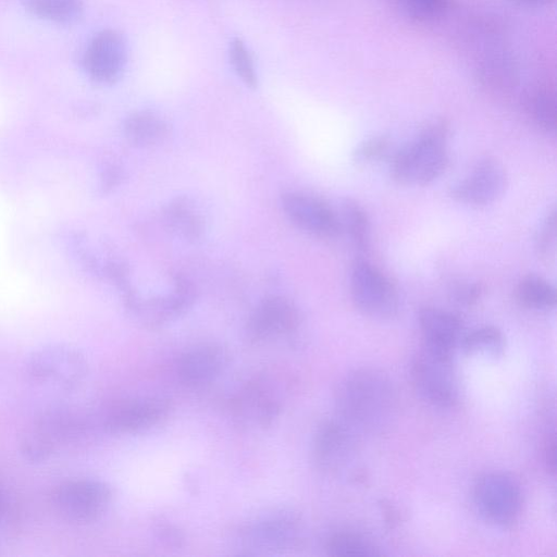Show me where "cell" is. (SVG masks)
<instances>
[{"label":"cell","mask_w":557,"mask_h":557,"mask_svg":"<svg viewBox=\"0 0 557 557\" xmlns=\"http://www.w3.org/2000/svg\"><path fill=\"white\" fill-rule=\"evenodd\" d=\"M334 400L337 418L358 435L384 433L396 421L399 409L395 384L374 368L347 373L335 388Z\"/></svg>","instance_id":"6da1fadb"},{"label":"cell","mask_w":557,"mask_h":557,"mask_svg":"<svg viewBox=\"0 0 557 557\" xmlns=\"http://www.w3.org/2000/svg\"><path fill=\"white\" fill-rule=\"evenodd\" d=\"M449 127L444 121L425 126L392 159L391 176L401 185L425 186L438 178L449 165Z\"/></svg>","instance_id":"7a4b0ae2"},{"label":"cell","mask_w":557,"mask_h":557,"mask_svg":"<svg viewBox=\"0 0 557 557\" xmlns=\"http://www.w3.org/2000/svg\"><path fill=\"white\" fill-rule=\"evenodd\" d=\"M237 540L242 549L249 554L285 553L300 544L302 524L290 509H271L244 523L238 529Z\"/></svg>","instance_id":"3957f363"},{"label":"cell","mask_w":557,"mask_h":557,"mask_svg":"<svg viewBox=\"0 0 557 557\" xmlns=\"http://www.w3.org/2000/svg\"><path fill=\"white\" fill-rule=\"evenodd\" d=\"M410 377L419 396L432 406L451 408L459 400V387L451 355L428 347L413 356Z\"/></svg>","instance_id":"277c9868"},{"label":"cell","mask_w":557,"mask_h":557,"mask_svg":"<svg viewBox=\"0 0 557 557\" xmlns=\"http://www.w3.org/2000/svg\"><path fill=\"white\" fill-rule=\"evenodd\" d=\"M51 500L55 511L65 520L87 523L99 519L108 510L112 491L101 480L69 479L54 486Z\"/></svg>","instance_id":"5b68a950"},{"label":"cell","mask_w":557,"mask_h":557,"mask_svg":"<svg viewBox=\"0 0 557 557\" xmlns=\"http://www.w3.org/2000/svg\"><path fill=\"white\" fill-rule=\"evenodd\" d=\"M350 295L364 315L389 319L399 309V294L393 281L367 260H357L350 274Z\"/></svg>","instance_id":"8992f818"},{"label":"cell","mask_w":557,"mask_h":557,"mask_svg":"<svg viewBox=\"0 0 557 557\" xmlns=\"http://www.w3.org/2000/svg\"><path fill=\"white\" fill-rule=\"evenodd\" d=\"M473 502L479 513L498 527H509L517 521L522 494L519 484L502 472H486L473 485Z\"/></svg>","instance_id":"52a82bcc"},{"label":"cell","mask_w":557,"mask_h":557,"mask_svg":"<svg viewBox=\"0 0 557 557\" xmlns=\"http://www.w3.org/2000/svg\"><path fill=\"white\" fill-rule=\"evenodd\" d=\"M26 369L28 376L39 384L72 389L85 379L87 362L78 350L58 345L34 351Z\"/></svg>","instance_id":"ba28073f"},{"label":"cell","mask_w":557,"mask_h":557,"mask_svg":"<svg viewBox=\"0 0 557 557\" xmlns=\"http://www.w3.org/2000/svg\"><path fill=\"white\" fill-rule=\"evenodd\" d=\"M358 436L338 418L324 421L318 428L312 443V457L317 468L327 474L345 471L357 455Z\"/></svg>","instance_id":"9c48e42d"},{"label":"cell","mask_w":557,"mask_h":557,"mask_svg":"<svg viewBox=\"0 0 557 557\" xmlns=\"http://www.w3.org/2000/svg\"><path fill=\"white\" fill-rule=\"evenodd\" d=\"M508 176L503 163L494 157L476 162L463 180L450 187V197L472 207H485L497 201L505 193Z\"/></svg>","instance_id":"30bf717a"},{"label":"cell","mask_w":557,"mask_h":557,"mask_svg":"<svg viewBox=\"0 0 557 557\" xmlns=\"http://www.w3.org/2000/svg\"><path fill=\"white\" fill-rule=\"evenodd\" d=\"M283 395L271 377L249 382L234 398L232 407L236 420L244 426H270L280 416Z\"/></svg>","instance_id":"8fae6325"},{"label":"cell","mask_w":557,"mask_h":557,"mask_svg":"<svg viewBox=\"0 0 557 557\" xmlns=\"http://www.w3.org/2000/svg\"><path fill=\"white\" fill-rule=\"evenodd\" d=\"M299 323V312L293 302L281 296H270L251 313L247 337L255 345L269 344L294 334Z\"/></svg>","instance_id":"7c38bea8"},{"label":"cell","mask_w":557,"mask_h":557,"mask_svg":"<svg viewBox=\"0 0 557 557\" xmlns=\"http://www.w3.org/2000/svg\"><path fill=\"white\" fill-rule=\"evenodd\" d=\"M172 411L162 398H138L112 406L104 417V428L113 434H135L162 424Z\"/></svg>","instance_id":"4fadbf2b"},{"label":"cell","mask_w":557,"mask_h":557,"mask_svg":"<svg viewBox=\"0 0 557 557\" xmlns=\"http://www.w3.org/2000/svg\"><path fill=\"white\" fill-rule=\"evenodd\" d=\"M283 210L299 228L314 236L332 238L341 233L338 215L321 198L306 193H288L282 198Z\"/></svg>","instance_id":"5bb4252c"},{"label":"cell","mask_w":557,"mask_h":557,"mask_svg":"<svg viewBox=\"0 0 557 557\" xmlns=\"http://www.w3.org/2000/svg\"><path fill=\"white\" fill-rule=\"evenodd\" d=\"M126 46L123 36L113 29L99 32L89 42L83 58L88 76L100 84H111L123 73Z\"/></svg>","instance_id":"9a60e30c"},{"label":"cell","mask_w":557,"mask_h":557,"mask_svg":"<svg viewBox=\"0 0 557 557\" xmlns=\"http://www.w3.org/2000/svg\"><path fill=\"white\" fill-rule=\"evenodd\" d=\"M227 366L228 354L223 347L200 344L181 355L176 363V373L186 387L201 388L215 382Z\"/></svg>","instance_id":"2e32d148"},{"label":"cell","mask_w":557,"mask_h":557,"mask_svg":"<svg viewBox=\"0 0 557 557\" xmlns=\"http://www.w3.org/2000/svg\"><path fill=\"white\" fill-rule=\"evenodd\" d=\"M72 431L73 426L64 414H45L23 436L21 451L29 461H45L57 450L61 442L70 437Z\"/></svg>","instance_id":"e0dca14e"},{"label":"cell","mask_w":557,"mask_h":557,"mask_svg":"<svg viewBox=\"0 0 557 557\" xmlns=\"http://www.w3.org/2000/svg\"><path fill=\"white\" fill-rule=\"evenodd\" d=\"M418 322L424 347L453 355L462 330L459 315L435 307H423L418 313Z\"/></svg>","instance_id":"ac0fdd59"},{"label":"cell","mask_w":557,"mask_h":557,"mask_svg":"<svg viewBox=\"0 0 557 557\" xmlns=\"http://www.w3.org/2000/svg\"><path fill=\"white\" fill-rule=\"evenodd\" d=\"M513 295L521 307L535 311L552 310L557 302L556 288L536 274L523 276L517 283Z\"/></svg>","instance_id":"d6986e66"},{"label":"cell","mask_w":557,"mask_h":557,"mask_svg":"<svg viewBox=\"0 0 557 557\" xmlns=\"http://www.w3.org/2000/svg\"><path fill=\"white\" fill-rule=\"evenodd\" d=\"M325 550L331 556L372 557L381 556L377 544L368 535L357 531H338L329 536Z\"/></svg>","instance_id":"ffe728a7"},{"label":"cell","mask_w":557,"mask_h":557,"mask_svg":"<svg viewBox=\"0 0 557 557\" xmlns=\"http://www.w3.org/2000/svg\"><path fill=\"white\" fill-rule=\"evenodd\" d=\"M525 111L532 122L546 133H554L556 129L557 109L556 96L553 88L540 86L525 98Z\"/></svg>","instance_id":"44dd1931"},{"label":"cell","mask_w":557,"mask_h":557,"mask_svg":"<svg viewBox=\"0 0 557 557\" xmlns=\"http://www.w3.org/2000/svg\"><path fill=\"white\" fill-rule=\"evenodd\" d=\"M125 133L135 144L149 146L162 141L168 135L166 123L154 113L141 111L125 122Z\"/></svg>","instance_id":"7402d4cb"},{"label":"cell","mask_w":557,"mask_h":557,"mask_svg":"<svg viewBox=\"0 0 557 557\" xmlns=\"http://www.w3.org/2000/svg\"><path fill=\"white\" fill-rule=\"evenodd\" d=\"M34 15L60 24L77 21L84 10L83 0H22Z\"/></svg>","instance_id":"603a6c76"},{"label":"cell","mask_w":557,"mask_h":557,"mask_svg":"<svg viewBox=\"0 0 557 557\" xmlns=\"http://www.w3.org/2000/svg\"><path fill=\"white\" fill-rule=\"evenodd\" d=\"M461 346L469 356L497 358L505 350V337L498 327L484 325L468 333Z\"/></svg>","instance_id":"cb8c5ba5"},{"label":"cell","mask_w":557,"mask_h":557,"mask_svg":"<svg viewBox=\"0 0 557 557\" xmlns=\"http://www.w3.org/2000/svg\"><path fill=\"white\" fill-rule=\"evenodd\" d=\"M339 224L358 249H366L370 239V220L363 207L354 199L342 203Z\"/></svg>","instance_id":"d4e9b609"},{"label":"cell","mask_w":557,"mask_h":557,"mask_svg":"<svg viewBox=\"0 0 557 557\" xmlns=\"http://www.w3.org/2000/svg\"><path fill=\"white\" fill-rule=\"evenodd\" d=\"M230 59L236 74L249 87H256L257 75L252 58L245 44L236 38L230 45Z\"/></svg>","instance_id":"484cf974"},{"label":"cell","mask_w":557,"mask_h":557,"mask_svg":"<svg viewBox=\"0 0 557 557\" xmlns=\"http://www.w3.org/2000/svg\"><path fill=\"white\" fill-rule=\"evenodd\" d=\"M389 140L384 136H375L360 143L352 152L356 164L368 165L384 159L389 151Z\"/></svg>","instance_id":"4316f807"},{"label":"cell","mask_w":557,"mask_h":557,"mask_svg":"<svg viewBox=\"0 0 557 557\" xmlns=\"http://www.w3.org/2000/svg\"><path fill=\"white\" fill-rule=\"evenodd\" d=\"M536 250L546 262H553L556 255V210L553 209L544 220L536 237Z\"/></svg>","instance_id":"83f0119b"},{"label":"cell","mask_w":557,"mask_h":557,"mask_svg":"<svg viewBox=\"0 0 557 557\" xmlns=\"http://www.w3.org/2000/svg\"><path fill=\"white\" fill-rule=\"evenodd\" d=\"M406 9L416 17L430 18L438 15L448 0H401Z\"/></svg>","instance_id":"f1b7e54d"},{"label":"cell","mask_w":557,"mask_h":557,"mask_svg":"<svg viewBox=\"0 0 557 557\" xmlns=\"http://www.w3.org/2000/svg\"><path fill=\"white\" fill-rule=\"evenodd\" d=\"M450 293L456 302L462 306L475 305L483 294V286L478 282H458Z\"/></svg>","instance_id":"f546056e"},{"label":"cell","mask_w":557,"mask_h":557,"mask_svg":"<svg viewBox=\"0 0 557 557\" xmlns=\"http://www.w3.org/2000/svg\"><path fill=\"white\" fill-rule=\"evenodd\" d=\"M556 441H555V435L554 434H550V436L547 437V440L545 441V445H544V448H543V457H544V462L546 465V468L548 469V471L552 472V474L555 473V465H556Z\"/></svg>","instance_id":"4dcf8cb0"},{"label":"cell","mask_w":557,"mask_h":557,"mask_svg":"<svg viewBox=\"0 0 557 557\" xmlns=\"http://www.w3.org/2000/svg\"><path fill=\"white\" fill-rule=\"evenodd\" d=\"M518 2L529 7H542L547 4L550 0H517Z\"/></svg>","instance_id":"1f68e13d"}]
</instances>
